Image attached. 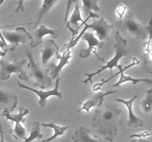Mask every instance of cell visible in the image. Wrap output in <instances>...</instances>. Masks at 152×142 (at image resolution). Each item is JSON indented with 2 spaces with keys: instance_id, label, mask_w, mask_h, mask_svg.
Instances as JSON below:
<instances>
[{
  "instance_id": "1",
  "label": "cell",
  "mask_w": 152,
  "mask_h": 142,
  "mask_svg": "<svg viewBox=\"0 0 152 142\" xmlns=\"http://www.w3.org/2000/svg\"><path fill=\"white\" fill-rule=\"evenodd\" d=\"M122 114L121 109L115 105H105L96 109L92 118V124L100 134L105 136L106 140L112 141L118 133Z\"/></svg>"
},
{
  "instance_id": "2",
  "label": "cell",
  "mask_w": 152,
  "mask_h": 142,
  "mask_svg": "<svg viewBox=\"0 0 152 142\" xmlns=\"http://www.w3.org/2000/svg\"><path fill=\"white\" fill-rule=\"evenodd\" d=\"M115 38H116V44H114L115 47V55L114 57L109 61V62H105L103 60L106 64L105 66H99V69L96 70V72L89 73L86 72V75L87 76V78L84 81H82L83 84H88L90 81L91 84H93V77L97 74L101 73L102 71H104L106 69H109L111 70V73H112L113 68L117 67L118 66V62L120 59L124 56H129V49L128 47V43L125 38L122 37L121 34L120 33L119 31H117L115 33Z\"/></svg>"
},
{
  "instance_id": "3",
  "label": "cell",
  "mask_w": 152,
  "mask_h": 142,
  "mask_svg": "<svg viewBox=\"0 0 152 142\" xmlns=\"http://www.w3.org/2000/svg\"><path fill=\"white\" fill-rule=\"evenodd\" d=\"M117 29L120 33L131 34L140 39H147L150 33V25H144L138 22L132 13L128 11L122 19L117 22Z\"/></svg>"
},
{
  "instance_id": "4",
  "label": "cell",
  "mask_w": 152,
  "mask_h": 142,
  "mask_svg": "<svg viewBox=\"0 0 152 142\" xmlns=\"http://www.w3.org/2000/svg\"><path fill=\"white\" fill-rule=\"evenodd\" d=\"M26 55L28 59V76L32 78L34 84L36 86H39L41 88H45L51 85L52 78L49 75L48 70H44L39 66L38 64L34 60L32 51L31 50H26Z\"/></svg>"
},
{
  "instance_id": "5",
  "label": "cell",
  "mask_w": 152,
  "mask_h": 142,
  "mask_svg": "<svg viewBox=\"0 0 152 142\" xmlns=\"http://www.w3.org/2000/svg\"><path fill=\"white\" fill-rule=\"evenodd\" d=\"M82 25H86L88 29L90 28L94 30L99 38L98 39L101 41L108 38L110 31L114 28V26L107 22L104 18H99V15L92 12L89 13L86 20L82 22L81 25L77 28V30H79Z\"/></svg>"
},
{
  "instance_id": "6",
  "label": "cell",
  "mask_w": 152,
  "mask_h": 142,
  "mask_svg": "<svg viewBox=\"0 0 152 142\" xmlns=\"http://www.w3.org/2000/svg\"><path fill=\"white\" fill-rule=\"evenodd\" d=\"M27 63L26 59L10 62L4 59H0V79L5 81L10 78L13 73H17L22 80L29 81L30 78L24 70V65Z\"/></svg>"
},
{
  "instance_id": "7",
  "label": "cell",
  "mask_w": 152,
  "mask_h": 142,
  "mask_svg": "<svg viewBox=\"0 0 152 142\" xmlns=\"http://www.w3.org/2000/svg\"><path fill=\"white\" fill-rule=\"evenodd\" d=\"M29 112V109L26 108L20 107L19 111L17 114L12 115L8 109H4L2 112V116H4L6 119L10 120L16 123L14 129L13 130V135L16 138H20L25 140L27 138V130L25 127L21 124V123H24L25 121V116L28 115Z\"/></svg>"
},
{
  "instance_id": "8",
  "label": "cell",
  "mask_w": 152,
  "mask_h": 142,
  "mask_svg": "<svg viewBox=\"0 0 152 142\" xmlns=\"http://www.w3.org/2000/svg\"><path fill=\"white\" fill-rule=\"evenodd\" d=\"M1 33L4 40L16 47L31 40V35L23 27H19L14 31L3 30Z\"/></svg>"
},
{
  "instance_id": "9",
  "label": "cell",
  "mask_w": 152,
  "mask_h": 142,
  "mask_svg": "<svg viewBox=\"0 0 152 142\" xmlns=\"http://www.w3.org/2000/svg\"><path fill=\"white\" fill-rule=\"evenodd\" d=\"M59 83H60V78L57 77L56 80V85L55 87L53 90H47V91H43V90H35V89H33L31 87H28V86L25 85V84H22L20 81H17V84L19 85V87L23 89H26V90H31V91L35 93L37 96L39 98V104L41 107H44L45 106L46 103H47V99L48 98L50 97V96H57L59 99H62V94L60 91L59 90Z\"/></svg>"
},
{
  "instance_id": "10",
  "label": "cell",
  "mask_w": 152,
  "mask_h": 142,
  "mask_svg": "<svg viewBox=\"0 0 152 142\" xmlns=\"http://www.w3.org/2000/svg\"><path fill=\"white\" fill-rule=\"evenodd\" d=\"M139 64H140V61L138 60L137 58H133V59H132V62L130 64L128 65V66L124 67H123V65L118 64V66H117V68H118L119 69L118 74H120V77L119 81H117L116 84H114V85H113V87H120L122 84L128 82V81H131V82H132L133 85H135V84H137V83H140V82H144V83H147V84H151L152 81L150 78H134L132 76H131V75H125L124 71H126L127 69L133 67L134 65H137Z\"/></svg>"
},
{
  "instance_id": "11",
  "label": "cell",
  "mask_w": 152,
  "mask_h": 142,
  "mask_svg": "<svg viewBox=\"0 0 152 142\" xmlns=\"http://www.w3.org/2000/svg\"><path fill=\"white\" fill-rule=\"evenodd\" d=\"M83 39H84L85 41H86L88 44V47L86 49H83V50H80V57L83 58V59H86V58H88L89 56L91 55L92 52L94 53V54L96 56H98V58H99V56H98L96 53L95 51V48L96 47H99V48H102L104 46V42L103 41H101L96 38L94 36V33H84V34L82 36ZM100 59V58H99Z\"/></svg>"
},
{
  "instance_id": "12",
  "label": "cell",
  "mask_w": 152,
  "mask_h": 142,
  "mask_svg": "<svg viewBox=\"0 0 152 142\" xmlns=\"http://www.w3.org/2000/svg\"><path fill=\"white\" fill-rule=\"evenodd\" d=\"M47 35H50L52 38H56L59 37V32L56 30L51 29V28H48L45 25H42L38 28L34 29V31L33 32L32 36H31V47L34 48L41 44L42 43L43 37Z\"/></svg>"
},
{
  "instance_id": "13",
  "label": "cell",
  "mask_w": 152,
  "mask_h": 142,
  "mask_svg": "<svg viewBox=\"0 0 152 142\" xmlns=\"http://www.w3.org/2000/svg\"><path fill=\"white\" fill-rule=\"evenodd\" d=\"M117 93V90H111V91L105 92V93L99 92L98 93L95 94L93 97L91 98L90 99L85 101L84 103H82V107L80 109H79L78 110H77V112H80L82 110H85L87 112H89L91 108L99 107V106H100L102 104V103H103L104 99L107 96H109V95Z\"/></svg>"
},
{
  "instance_id": "14",
  "label": "cell",
  "mask_w": 152,
  "mask_h": 142,
  "mask_svg": "<svg viewBox=\"0 0 152 142\" xmlns=\"http://www.w3.org/2000/svg\"><path fill=\"white\" fill-rule=\"evenodd\" d=\"M74 142H107V140L99 138L92 135L91 131L85 126H80L73 135Z\"/></svg>"
},
{
  "instance_id": "15",
  "label": "cell",
  "mask_w": 152,
  "mask_h": 142,
  "mask_svg": "<svg viewBox=\"0 0 152 142\" xmlns=\"http://www.w3.org/2000/svg\"><path fill=\"white\" fill-rule=\"evenodd\" d=\"M138 98L137 95L134 96L130 100H124L122 99H117L116 100L119 102L124 104L127 107L128 111H129V121H128V126L131 127H142L144 125V122L141 118H138L134 114L133 111V103L135 101V99Z\"/></svg>"
},
{
  "instance_id": "16",
  "label": "cell",
  "mask_w": 152,
  "mask_h": 142,
  "mask_svg": "<svg viewBox=\"0 0 152 142\" xmlns=\"http://www.w3.org/2000/svg\"><path fill=\"white\" fill-rule=\"evenodd\" d=\"M56 56L57 59H59L60 56L59 55V46L52 39L45 41L42 50H41V59L43 64H46L50 58Z\"/></svg>"
},
{
  "instance_id": "17",
  "label": "cell",
  "mask_w": 152,
  "mask_h": 142,
  "mask_svg": "<svg viewBox=\"0 0 152 142\" xmlns=\"http://www.w3.org/2000/svg\"><path fill=\"white\" fill-rule=\"evenodd\" d=\"M17 103L16 95L4 89H0V109H8L11 112L14 110Z\"/></svg>"
},
{
  "instance_id": "18",
  "label": "cell",
  "mask_w": 152,
  "mask_h": 142,
  "mask_svg": "<svg viewBox=\"0 0 152 142\" xmlns=\"http://www.w3.org/2000/svg\"><path fill=\"white\" fill-rule=\"evenodd\" d=\"M79 22H83V19H82L81 16V12H80V7H79L78 4L76 1L75 4V7H74V12L71 14V18H70V20L68 22H66V26L67 28L69 29V30L71 31L72 33V38L71 40H73L75 37V36H77V34L78 33V30H77V28L79 27Z\"/></svg>"
},
{
  "instance_id": "19",
  "label": "cell",
  "mask_w": 152,
  "mask_h": 142,
  "mask_svg": "<svg viewBox=\"0 0 152 142\" xmlns=\"http://www.w3.org/2000/svg\"><path fill=\"white\" fill-rule=\"evenodd\" d=\"M71 59V51L65 52L62 53V56H60L59 58V62L58 64H50V75L53 78H57L59 77V72L62 70V68L70 63V61Z\"/></svg>"
},
{
  "instance_id": "20",
  "label": "cell",
  "mask_w": 152,
  "mask_h": 142,
  "mask_svg": "<svg viewBox=\"0 0 152 142\" xmlns=\"http://www.w3.org/2000/svg\"><path fill=\"white\" fill-rule=\"evenodd\" d=\"M59 0H43L42 5L41 8H40L38 16H37V19L36 21V23L34 25V28L36 29L37 27L39 25L40 22H41L42 19L45 15L47 14L48 12L53 7V6L56 4Z\"/></svg>"
},
{
  "instance_id": "21",
  "label": "cell",
  "mask_w": 152,
  "mask_h": 142,
  "mask_svg": "<svg viewBox=\"0 0 152 142\" xmlns=\"http://www.w3.org/2000/svg\"><path fill=\"white\" fill-rule=\"evenodd\" d=\"M43 127H50L53 130V135L50 136V138H48V139L43 141L42 142H49L50 141H53L54 139H56V138L59 137V136L62 135L64 133H65L67 130H68L69 127H67V126H59L58 124H55L53 123H49V124H45V123H42L41 124Z\"/></svg>"
},
{
  "instance_id": "22",
  "label": "cell",
  "mask_w": 152,
  "mask_h": 142,
  "mask_svg": "<svg viewBox=\"0 0 152 142\" xmlns=\"http://www.w3.org/2000/svg\"><path fill=\"white\" fill-rule=\"evenodd\" d=\"M82 1L83 2V15L86 18L88 16L89 13L92 10H94L95 12L100 11V8H99V5H98V2L99 1V0H82Z\"/></svg>"
},
{
  "instance_id": "23",
  "label": "cell",
  "mask_w": 152,
  "mask_h": 142,
  "mask_svg": "<svg viewBox=\"0 0 152 142\" xmlns=\"http://www.w3.org/2000/svg\"><path fill=\"white\" fill-rule=\"evenodd\" d=\"M151 37L149 36L148 40L145 44V55L144 59V70L145 72L151 73Z\"/></svg>"
},
{
  "instance_id": "24",
  "label": "cell",
  "mask_w": 152,
  "mask_h": 142,
  "mask_svg": "<svg viewBox=\"0 0 152 142\" xmlns=\"http://www.w3.org/2000/svg\"><path fill=\"white\" fill-rule=\"evenodd\" d=\"M40 126L41 124L39 122H34L33 124L32 130H31L30 135L26 138L24 142H32L33 141L37 138H42L43 135L40 133Z\"/></svg>"
},
{
  "instance_id": "25",
  "label": "cell",
  "mask_w": 152,
  "mask_h": 142,
  "mask_svg": "<svg viewBox=\"0 0 152 142\" xmlns=\"http://www.w3.org/2000/svg\"><path fill=\"white\" fill-rule=\"evenodd\" d=\"M151 100H152V90H147L146 96L141 101V105L143 109L144 112L149 113L151 111Z\"/></svg>"
},
{
  "instance_id": "26",
  "label": "cell",
  "mask_w": 152,
  "mask_h": 142,
  "mask_svg": "<svg viewBox=\"0 0 152 142\" xmlns=\"http://www.w3.org/2000/svg\"><path fill=\"white\" fill-rule=\"evenodd\" d=\"M127 10H128L127 7H126L125 4H121L118 6L116 12H117V14L118 15L119 19H122V18L126 15V13H127Z\"/></svg>"
},
{
  "instance_id": "27",
  "label": "cell",
  "mask_w": 152,
  "mask_h": 142,
  "mask_svg": "<svg viewBox=\"0 0 152 142\" xmlns=\"http://www.w3.org/2000/svg\"><path fill=\"white\" fill-rule=\"evenodd\" d=\"M148 137H151V133L148 131H144L139 134H133L130 136V138H144Z\"/></svg>"
},
{
  "instance_id": "28",
  "label": "cell",
  "mask_w": 152,
  "mask_h": 142,
  "mask_svg": "<svg viewBox=\"0 0 152 142\" xmlns=\"http://www.w3.org/2000/svg\"><path fill=\"white\" fill-rule=\"evenodd\" d=\"M24 1H25V0H19V1H17V7H16V8L14 10V13H20V12H24V10H25V7H24Z\"/></svg>"
},
{
  "instance_id": "29",
  "label": "cell",
  "mask_w": 152,
  "mask_h": 142,
  "mask_svg": "<svg viewBox=\"0 0 152 142\" xmlns=\"http://www.w3.org/2000/svg\"><path fill=\"white\" fill-rule=\"evenodd\" d=\"M73 0H68L67 1V7H66V13H65V23H66L67 20H68V15H69V12H70V8H71V3H72Z\"/></svg>"
},
{
  "instance_id": "30",
  "label": "cell",
  "mask_w": 152,
  "mask_h": 142,
  "mask_svg": "<svg viewBox=\"0 0 152 142\" xmlns=\"http://www.w3.org/2000/svg\"><path fill=\"white\" fill-rule=\"evenodd\" d=\"M151 137L144 138H137L134 139L131 141V142H151Z\"/></svg>"
},
{
  "instance_id": "31",
  "label": "cell",
  "mask_w": 152,
  "mask_h": 142,
  "mask_svg": "<svg viewBox=\"0 0 152 142\" xmlns=\"http://www.w3.org/2000/svg\"><path fill=\"white\" fill-rule=\"evenodd\" d=\"M0 142H5V140H4V130L2 128L1 121H0Z\"/></svg>"
},
{
  "instance_id": "32",
  "label": "cell",
  "mask_w": 152,
  "mask_h": 142,
  "mask_svg": "<svg viewBox=\"0 0 152 142\" xmlns=\"http://www.w3.org/2000/svg\"><path fill=\"white\" fill-rule=\"evenodd\" d=\"M7 50H4V51H1V50H0V57H2V56H5V54L7 53Z\"/></svg>"
},
{
  "instance_id": "33",
  "label": "cell",
  "mask_w": 152,
  "mask_h": 142,
  "mask_svg": "<svg viewBox=\"0 0 152 142\" xmlns=\"http://www.w3.org/2000/svg\"><path fill=\"white\" fill-rule=\"evenodd\" d=\"M4 0H0V4H2V3L4 2Z\"/></svg>"
}]
</instances>
